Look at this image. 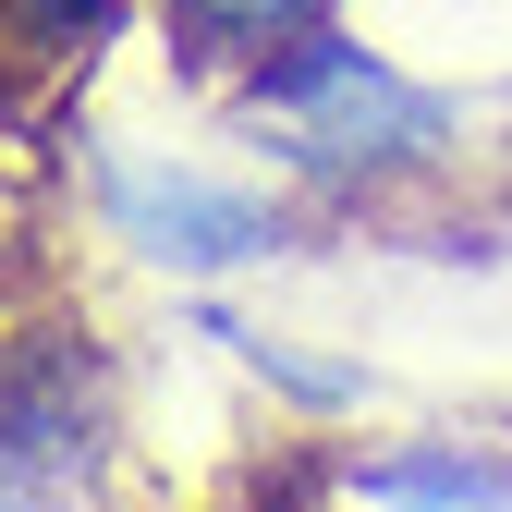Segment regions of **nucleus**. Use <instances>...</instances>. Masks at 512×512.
Here are the masks:
<instances>
[{"label": "nucleus", "mask_w": 512, "mask_h": 512, "mask_svg": "<svg viewBox=\"0 0 512 512\" xmlns=\"http://www.w3.org/2000/svg\"><path fill=\"white\" fill-rule=\"evenodd\" d=\"M256 98H269V122H281L305 159H330V171L415 159V147H439V122H452L427 86H403L391 61H366L354 37H293V49H269Z\"/></svg>", "instance_id": "f257e3e1"}, {"label": "nucleus", "mask_w": 512, "mask_h": 512, "mask_svg": "<svg viewBox=\"0 0 512 512\" xmlns=\"http://www.w3.org/2000/svg\"><path fill=\"white\" fill-rule=\"evenodd\" d=\"M110 220H122V244L183 256V269H232V256H269L281 244V220L256 196L196 183V171H110Z\"/></svg>", "instance_id": "f03ea898"}, {"label": "nucleus", "mask_w": 512, "mask_h": 512, "mask_svg": "<svg viewBox=\"0 0 512 512\" xmlns=\"http://www.w3.org/2000/svg\"><path fill=\"white\" fill-rule=\"evenodd\" d=\"M171 13L196 25L208 49H293V37H317L330 0H171Z\"/></svg>", "instance_id": "7ed1b4c3"}, {"label": "nucleus", "mask_w": 512, "mask_h": 512, "mask_svg": "<svg viewBox=\"0 0 512 512\" xmlns=\"http://www.w3.org/2000/svg\"><path fill=\"white\" fill-rule=\"evenodd\" d=\"M110 25V0H0V61H61Z\"/></svg>", "instance_id": "20e7f679"}]
</instances>
